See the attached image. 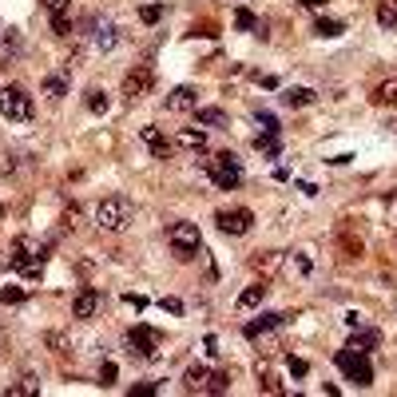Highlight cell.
Returning <instances> with one entry per match:
<instances>
[{
  "mask_svg": "<svg viewBox=\"0 0 397 397\" xmlns=\"http://www.w3.org/2000/svg\"><path fill=\"white\" fill-rule=\"evenodd\" d=\"M254 147H259L266 159H278V155H282V143H278V136H266V131H262V136H254Z\"/></svg>",
  "mask_w": 397,
  "mask_h": 397,
  "instance_id": "21",
  "label": "cell"
},
{
  "mask_svg": "<svg viewBox=\"0 0 397 397\" xmlns=\"http://www.w3.org/2000/svg\"><path fill=\"white\" fill-rule=\"evenodd\" d=\"M44 262H48V247H44L40 238H32V235H20L13 243V250H8V266L20 270L24 278H40Z\"/></svg>",
  "mask_w": 397,
  "mask_h": 397,
  "instance_id": "1",
  "label": "cell"
},
{
  "mask_svg": "<svg viewBox=\"0 0 397 397\" xmlns=\"http://www.w3.org/2000/svg\"><path fill=\"white\" fill-rule=\"evenodd\" d=\"M159 306L167 314H183V302H179V298H159Z\"/></svg>",
  "mask_w": 397,
  "mask_h": 397,
  "instance_id": "36",
  "label": "cell"
},
{
  "mask_svg": "<svg viewBox=\"0 0 397 397\" xmlns=\"http://www.w3.org/2000/svg\"><path fill=\"white\" fill-rule=\"evenodd\" d=\"M349 346H358V349H377V346H382V334H377V330H366V322H361V326H354Z\"/></svg>",
  "mask_w": 397,
  "mask_h": 397,
  "instance_id": "19",
  "label": "cell"
},
{
  "mask_svg": "<svg viewBox=\"0 0 397 397\" xmlns=\"http://www.w3.org/2000/svg\"><path fill=\"white\" fill-rule=\"evenodd\" d=\"M286 366H290V373H294V377H306V373H310V366H306L302 358H290Z\"/></svg>",
  "mask_w": 397,
  "mask_h": 397,
  "instance_id": "34",
  "label": "cell"
},
{
  "mask_svg": "<svg viewBox=\"0 0 397 397\" xmlns=\"http://www.w3.org/2000/svg\"><path fill=\"white\" fill-rule=\"evenodd\" d=\"M298 4H302V8H314V13H318V8H326V0H298Z\"/></svg>",
  "mask_w": 397,
  "mask_h": 397,
  "instance_id": "41",
  "label": "cell"
},
{
  "mask_svg": "<svg viewBox=\"0 0 397 397\" xmlns=\"http://www.w3.org/2000/svg\"><path fill=\"white\" fill-rule=\"evenodd\" d=\"M266 290H270L266 282H250L247 290L238 294V310H254V306H262V298H266Z\"/></svg>",
  "mask_w": 397,
  "mask_h": 397,
  "instance_id": "18",
  "label": "cell"
},
{
  "mask_svg": "<svg viewBox=\"0 0 397 397\" xmlns=\"http://www.w3.org/2000/svg\"><path fill=\"white\" fill-rule=\"evenodd\" d=\"M235 24L243 28V32H254L259 40H266V36H270V28H266V20H259V16L250 13V8H238V13H235Z\"/></svg>",
  "mask_w": 397,
  "mask_h": 397,
  "instance_id": "16",
  "label": "cell"
},
{
  "mask_svg": "<svg viewBox=\"0 0 397 397\" xmlns=\"http://www.w3.org/2000/svg\"><path fill=\"white\" fill-rule=\"evenodd\" d=\"M278 254H262V259H254V270H262V274H274V266H278Z\"/></svg>",
  "mask_w": 397,
  "mask_h": 397,
  "instance_id": "31",
  "label": "cell"
},
{
  "mask_svg": "<svg viewBox=\"0 0 397 397\" xmlns=\"http://www.w3.org/2000/svg\"><path fill=\"white\" fill-rule=\"evenodd\" d=\"M139 139H143V147L155 155V159H171V139L163 136L155 124H147V127H139Z\"/></svg>",
  "mask_w": 397,
  "mask_h": 397,
  "instance_id": "10",
  "label": "cell"
},
{
  "mask_svg": "<svg viewBox=\"0 0 397 397\" xmlns=\"http://www.w3.org/2000/svg\"><path fill=\"white\" fill-rule=\"evenodd\" d=\"M198 108V92L195 87H171L167 92V112H195Z\"/></svg>",
  "mask_w": 397,
  "mask_h": 397,
  "instance_id": "13",
  "label": "cell"
},
{
  "mask_svg": "<svg viewBox=\"0 0 397 397\" xmlns=\"http://www.w3.org/2000/svg\"><path fill=\"white\" fill-rule=\"evenodd\" d=\"M32 112H36V103H32V96H28L24 87H16V84L0 87V115H4V120H13V124H28Z\"/></svg>",
  "mask_w": 397,
  "mask_h": 397,
  "instance_id": "3",
  "label": "cell"
},
{
  "mask_svg": "<svg viewBox=\"0 0 397 397\" xmlns=\"http://www.w3.org/2000/svg\"><path fill=\"white\" fill-rule=\"evenodd\" d=\"M16 302H24V290H20V286H8V290H0V306H16Z\"/></svg>",
  "mask_w": 397,
  "mask_h": 397,
  "instance_id": "30",
  "label": "cell"
},
{
  "mask_svg": "<svg viewBox=\"0 0 397 397\" xmlns=\"http://www.w3.org/2000/svg\"><path fill=\"white\" fill-rule=\"evenodd\" d=\"M282 322H290V314H259L254 322L243 326V334H247V338H262V334H270L274 326H282Z\"/></svg>",
  "mask_w": 397,
  "mask_h": 397,
  "instance_id": "14",
  "label": "cell"
},
{
  "mask_svg": "<svg viewBox=\"0 0 397 397\" xmlns=\"http://www.w3.org/2000/svg\"><path fill=\"white\" fill-rule=\"evenodd\" d=\"M215 223H219V231L223 235H247L250 226H254V215L247 211V207H226V211H219L215 215Z\"/></svg>",
  "mask_w": 397,
  "mask_h": 397,
  "instance_id": "9",
  "label": "cell"
},
{
  "mask_svg": "<svg viewBox=\"0 0 397 397\" xmlns=\"http://www.w3.org/2000/svg\"><path fill=\"white\" fill-rule=\"evenodd\" d=\"M32 389H36V382H32V377H24V382H16L13 389H8V394H13V397H20V394H32Z\"/></svg>",
  "mask_w": 397,
  "mask_h": 397,
  "instance_id": "35",
  "label": "cell"
},
{
  "mask_svg": "<svg viewBox=\"0 0 397 397\" xmlns=\"http://www.w3.org/2000/svg\"><path fill=\"white\" fill-rule=\"evenodd\" d=\"M334 366H338L342 373H346L349 382H358V385H373V366H370V358H366V349H358V346L338 349V354H334Z\"/></svg>",
  "mask_w": 397,
  "mask_h": 397,
  "instance_id": "4",
  "label": "cell"
},
{
  "mask_svg": "<svg viewBox=\"0 0 397 397\" xmlns=\"http://www.w3.org/2000/svg\"><path fill=\"white\" fill-rule=\"evenodd\" d=\"M159 389V382H143V385H131V397L136 394H155Z\"/></svg>",
  "mask_w": 397,
  "mask_h": 397,
  "instance_id": "38",
  "label": "cell"
},
{
  "mask_svg": "<svg viewBox=\"0 0 397 397\" xmlns=\"http://www.w3.org/2000/svg\"><path fill=\"white\" fill-rule=\"evenodd\" d=\"M203 389H207V394H226V389H231V377H226V373H211Z\"/></svg>",
  "mask_w": 397,
  "mask_h": 397,
  "instance_id": "28",
  "label": "cell"
},
{
  "mask_svg": "<svg viewBox=\"0 0 397 397\" xmlns=\"http://www.w3.org/2000/svg\"><path fill=\"white\" fill-rule=\"evenodd\" d=\"M167 243H171L175 259L187 262V259H195V254H198V247H203V235H198L195 223H171V226H167Z\"/></svg>",
  "mask_w": 397,
  "mask_h": 397,
  "instance_id": "6",
  "label": "cell"
},
{
  "mask_svg": "<svg viewBox=\"0 0 397 397\" xmlns=\"http://www.w3.org/2000/svg\"><path fill=\"white\" fill-rule=\"evenodd\" d=\"M127 354H131V358H143V361L159 358V334L147 330V326H131V330H127Z\"/></svg>",
  "mask_w": 397,
  "mask_h": 397,
  "instance_id": "7",
  "label": "cell"
},
{
  "mask_svg": "<svg viewBox=\"0 0 397 397\" xmlns=\"http://www.w3.org/2000/svg\"><path fill=\"white\" fill-rule=\"evenodd\" d=\"M124 302H127V306H136V310H143V306H147V298H139V294H127Z\"/></svg>",
  "mask_w": 397,
  "mask_h": 397,
  "instance_id": "40",
  "label": "cell"
},
{
  "mask_svg": "<svg viewBox=\"0 0 397 397\" xmlns=\"http://www.w3.org/2000/svg\"><path fill=\"white\" fill-rule=\"evenodd\" d=\"M207 377H211V373H207V366H191V370H187V389H203V385H207Z\"/></svg>",
  "mask_w": 397,
  "mask_h": 397,
  "instance_id": "25",
  "label": "cell"
},
{
  "mask_svg": "<svg viewBox=\"0 0 397 397\" xmlns=\"http://www.w3.org/2000/svg\"><path fill=\"white\" fill-rule=\"evenodd\" d=\"M377 24L397 28V0H382V4H377Z\"/></svg>",
  "mask_w": 397,
  "mask_h": 397,
  "instance_id": "23",
  "label": "cell"
},
{
  "mask_svg": "<svg viewBox=\"0 0 397 397\" xmlns=\"http://www.w3.org/2000/svg\"><path fill=\"white\" fill-rule=\"evenodd\" d=\"M99 306H103V294L92 290V286H84V290L72 298V314H75V318H96Z\"/></svg>",
  "mask_w": 397,
  "mask_h": 397,
  "instance_id": "12",
  "label": "cell"
},
{
  "mask_svg": "<svg viewBox=\"0 0 397 397\" xmlns=\"http://www.w3.org/2000/svg\"><path fill=\"white\" fill-rule=\"evenodd\" d=\"M68 75H72V60L64 64L60 72L44 75V96H48V99H64V96H68Z\"/></svg>",
  "mask_w": 397,
  "mask_h": 397,
  "instance_id": "15",
  "label": "cell"
},
{
  "mask_svg": "<svg viewBox=\"0 0 397 397\" xmlns=\"http://www.w3.org/2000/svg\"><path fill=\"white\" fill-rule=\"evenodd\" d=\"M115 382V366L112 361H103V370H99V385H112Z\"/></svg>",
  "mask_w": 397,
  "mask_h": 397,
  "instance_id": "37",
  "label": "cell"
},
{
  "mask_svg": "<svg viewBox=\"0 0 397 397\" xmlns=\"http://www.w3.org/2000/svg\"><path fill=\"white\" fill-rule=\"evenodd\" d=\"M84 28H87L84 36H92V44H96L99 52H112L115 44H120V28H115L108 16H87Z\"/></svg>",
  "mask_w": 397,
  "mask_h": 397,
  "instance_id": "8",
  "label": "cell"
},
{
  "mask_svg": "<svg viewBox=\"0 0 397 397\" xmlns=\"http://www.w3.org/2000/svg\"><path fill=\"white\" fill-rule=\"evenodd\" d=\"M0 219H4V203H0Z\"/></svg>",
  "mask_w": 397,
  "mask_h": 397,
  "instance_id": "42",
  "label": "cell"
},
{
  "mask_svg": "<svg viewBox=\"0 0 397 397\" xmlns=\"http://www.w3.org/2000/svg\"><path fill=\"white\" fill-rule=\"evenodd\" d=\"M373 99H382V103H394V99H397V80H389V84H382V87H377V96H373Z\"/></svg>",
  "mask_w": 397,
  "mask_h": 397,
  "instance_id": "32",
  "label": "cell"
},
{
  "mask_svg": "<svg viewBox=\"0 0 397 397\" xmlns=\"http://www.w3.org/2000/svg\"><path fill=\"white\" fill-rule=\"evenodd\" d=\"M136 219V203L127 195H108L103 203L96 207V226L99 231H112V235H120V231H127V223Z\"/></svg>",
  "mask_w": 397,
  "mask_h": 397,
  "instance_id": "2",
  "label": "cell"
},
{
  "mask_svg": "<svg viewBox=\"0 0 397 397\" xmlns=\"http://www.w3.org/2000/svg\"><path fill=\"white\" fill-rule=\"evenodd\" d=\"M254 124H259L266 136H278V131H282V127H278V115H274V112H262V108L254 112Z\"/></svg>",
  "mask_w": 397,
  "mask_h": 397,
  "instance_id": "24",
  "label": "cell"
},
{
  "mask_svg": "<svg viewBox=\"0 0 397 397\" xmlns=\"http://www.w3.org/2000/svg\"><path fill=\"white\" fill-rule=\"evenodd\" d=\"M87 108L96 115H108V108H112V99L103 96V92H87Z\"/></svg>",
  "mask_w": 397,
  "mask_h": 397,
  "instance_id": "27",
  "label": "cell"
},
{
  "mask_svg": "<svg viewBox=\"0 0 397 397\" xmlns=\"http://www.w3.org/2000/svg\"><path fill=\"white\" fill-rule=\"evenodd\" d=\"M314 32H318V36H342V32H346V24H342V20H318V24H314Z\"/></svg>",
  "mask_w": 397,
  "mask_h": 397,
  "instance_id": "26",
  "label": "cell"
},
{
  "mask_svg": "<svg viewBox=\"0 0 397 397\" xmlns=\"http://www.w3.org/2000/svg\"><path fill=\"white\" fill-rule=\"evenodd\" d=\"M294 270L298 274H310V259H306V254H294Z\"/></svg>",
  "mask_w": 397,
  "mask_h": 397,
  "instance_id": "39",
  "label": "cell"
},
{
  "mask_svg": "<svg viewBox=\"0 0 397 397\" xmlns=\"http://www.w3.org/2000/svg\"><path fill=\"white\" fill-rule=\"evenodd\" d=\"M207 171H211V179H215L219 191H235V187L243 183V163H238L235 151H219V155L207 163Z\"/></svg>",
  "mask_w": 397,
  "mask_h": 397,
  "instance_id": "5",
  "label": "cell"
},
{
  "mask_svg": "<svg viewBox=\"0 0 397 397\" xmlns=\"http://www.w3.org/2000/svg\"><path fill=\"white\" fill-rule=\"evenodd\" d=\"M44 8H48V16H64L68 13V0H40Z\"/></svg>",
  "mask_w": 397,
  "mask_h": 397,
  "instance_id": "33",
  "label": "cell"
},
{
  "mask_svg": "<svg viewBox=\"0 0 397 397\" xmlns=\"http://www.w3.org/2000/svg\"><path fill=\"white\" fill-rule=\"evenodd\" d=\"M179 147H187V151H207V131L183 127V131H179Z\"/></svg>",
  "mask_w": 397,
  "mask_h": 397,
  "instance_id": "20",
  "label": "cell"
},
{
  "mask_svg": "<svg viewBox=\"0 0 397 397\" xmlns=\"http://www.w3.org/2000/svg\"><path fill=\"white\" fill-rule=\"evenodd\" d=\"M163 13H167L163 4H143V8H139V20H143V24H155V20H159Z\"/></svg>",
  "mask_w": 397,
  "mask_h": 397,
  "instance_id": "29",
  "label": "cell"
},
{
  "mask_svg": "<svg viewBox=\"0 0 397 397\" xmlns=\"http://www.w3.org/2000/svg\"><path fill=\"white\" fill-rule=\"evenodd\" d=\"M314 99H318L314 87H282V103L286 108H306V103H314Z\"/></svg>",
  "mask_w": 397,
  "mask_h": 397,
  "instance_id": "17",
  "label": "cell"
},
{
  "mask_svg": "<svg viewBox=\"0 0 397 397\" xmlns=\"http://www.w3.org/2000/svg\"><path fill=\"white\" fill-rule=\"evenodd\" d=\"M195 115H198V124H207V127H226L223 108H195Z\"/></svg>",
  "mask_w": 397,
  "mask_h": 397,
  "instance_id": "22",
  "label": "cell"
},
{
  "mask_svg": "<svg viewBox=\"0 0 397 397\" xmlns=\"http://www.w3.org/2000/svg\"><path fill=\"white\" fill-rule=\"evenodd\" d=\"M151 92V68H131L124 75V96L127 99H143Z\"/></svg>",
  "mask_w": 397,
  "mask_h": 397,
  "instance_id": "11",
  "label": "cell"
}]
</instances>
